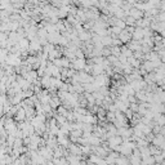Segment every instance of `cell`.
Instances as JSON below:
<instances>
[{"instance_id": "52a82bcc", "label": "cell", "mask_w": 165, "mask_h": 165, "mask_svg": "<svg viewBox=\"0 0 165 165\" xmlns=\"http://www.w3.org/2000/svg\"><path fill=\"white\" fill-rule=\"evenodd\" d=\"M70 151H71V155H76V156H80L82 154V151H81V146H76L75 143H72V144H70Z\"/></svg>"}, {"instance_id": "3957f363", "label": "cell", "mask_w": 165, "mask_h": 165, "mask_svg": "<svg viewBox=\"0 0 165 165\" xmlns=\"http://www.w3.org/2000/svg\"><path fill=\"white\" fill-rule=\"evenodd\" d=\"M129 16H132V17H134L135 19H142V18H144V12H142V10H139V9H137V8H132V9L129 10Z\"/></svg>"}, {"instance_id": "8fae6325", "label": "cell", "mask_w": 165, "mask_h": 165, "mask_svg": "<svg viewBox=\"0 0 165 165\" xmlns=\"http://www.w3.org/2000/svg\"><path fill=\"white\" fill-rule=\"evenodd\" d=\"M156 165H165V164H156Z\"/></svg>"}, {"instance_id": "6da1fadb", "label": "cell", "mask_w": 165, "mask_h": 165, "mask_svg": "<svg viewBox=\"0 0 165 165\" xmlns=\"http://www.w3.org/2000/svg\"><path fill=\"white\" fill-rule=\"evenodd\" d=\"M86 65H88V62L85 61V58H75L72 62H71V68H74L75 71H84L85 67H86Z\"/></svg>"}, {"instance_id": "277c9868", "label": "cell", "mask_w": 165, "mask_h": 165, "mask_svg": "<svg viewBox=\"0 0 165 165\" xmlns=\"http://www.w3.org/2000/svg\"><path fill=\"white\" fill-rule=\"evenodd\" d=\"M27 119V115H26V110L23 109V107H21V109L18 110V112L16 114V116H14V120L16 121H18V123H21V121H25Z\"/></svg>"}, {"instance_id": "30bf717a", "label": "cell", "mask_w": 165, "mask_h": 165, "mask_svg": "<svg viewBox=\"0 0 165 165\" xmlns=\"http://www.w3.org/2000/svg\"><path fill=\"white\" fill-rule=\"evenodd\" d=\"M130 161H128V160L124 158V156H120L117 160H116V163H115V165H129Z\"/></svg>"}, {"instance_id": "ba28073f", "label": "cell", "mask_w": 165, "mask_h": 165, "mask_svg": "<svg viewBox=\"0 0 165 165\" xmlns=\"http://www.w3.org/2000/svg\"><path fill=\"white\" fill-rule=\"evenodd\" d=\"M125 22H126V26L135 27V25H137V19H135L134 17H132V16H126V17H125Z\"/></svg>"}, {"instance_id": "9c48e42d", "label": "cell", "mask_w": 165, "mask_h": 165, "mask_svg": "<svg viewBox=\"0 0 165 165\" xmlns=\"http://www.w3.org/2000/svg\"><path fill=\"white\" fill-rule=\"evenodd\" d=\"M130 164L132 165H142V159L141 158H138V156H134V155H132L130 156Z\"/></svg>"}, {"instance_id": "8992f818", "label": "cell", "mask_w": 165, "mask_h": 165, "mask_svg": "<svg viewBox=\"0 0 165 165\" xmlns=\"http://www.w3.org/2000/svg\"><path fill=\"white\" fill-rule=\"evenodd\" d=\"M143 38H144V28L135 27V30H134V32H133V40L141 41Z\"/></svg>"}, {"instance_id": "5b68a950", "label": "cell", "mask_w": 165, "mask_h": 165, "mask_svg": "<svg viewBox=\"0 0 165 165\" xmlns=\"http://www.w3.org/2000/svg\"><path fill=\"white\" fill-rule=\"evenodd\" d=\"M97 121H98V116L93 115L92 112H89L88 115L84 116V124H92V125H96Z\"/></svg>"}, {"instance_id": "7a4b0ae2", "label": "cell", "mask_w": 165, "mask_h": 165, "mask_svg": "<svg viewBox=\"0 0 165 165\" xmlns=\"http://www.w3.org/2000/svg\"><path fill=\"white\" fill-rule=\"evenodd\" d=\"M132 39H133V34H130L128 30H123V32L119 35V40L123 44H128L129 41H132Z\"/></svg>"}]
</instances>
